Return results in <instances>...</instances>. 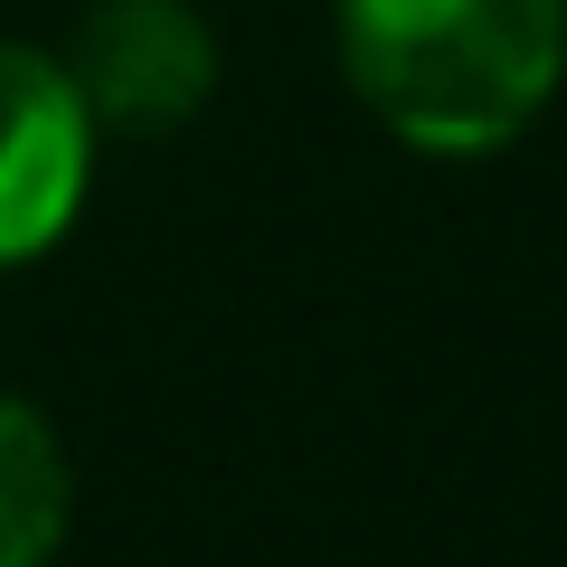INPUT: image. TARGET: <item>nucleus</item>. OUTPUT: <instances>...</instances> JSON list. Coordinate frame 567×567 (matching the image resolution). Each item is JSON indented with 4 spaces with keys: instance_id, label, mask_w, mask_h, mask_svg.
Wrapping results in <instances>:
<instances>
[{
    "instance_id": "obj_1",
    "label": "nucleus",
    "mask_w": 567,
    "mask_h": 567,
    "mask_svg": "<svg viewBox=\"0 0 567 567\" xmlns=\"http://www.w3.org/2000/svg\"><path fill=\"white\" fill-rule=\"evenodd\" d=\"M341 66L416 152H502L567 76V0H341Z\"/></svg>"
},
{
    "instance_id": "obj_2",
    "label": "nucleus",
    "mask_w": 567,
    "mask_h": 567,
    "mask_svg": "<svg viewBox=\"0 0 567 567\" xmlns=\"http://www.w3.org/2000/svg\"><path fill=\"white\" fill-rule=\"evenodd\" d=\"M58 66L76 85L85 123L123 133V142L181 133L218 95V39H208V20L189 0H85Z\"/></svg>"
},
{
    "instance_id": "obj_3",
    "label": "nucleus",
    "mask_w": 567,
    "mask_h": 567,
    "mask_svg": "<svg viewBox=\"0 0 567 567\" xmlns=\"http://www.w3.org/2000/svg\"><path fill=\"white\" fill-rule=\"evenodd\" d=\"M85 171H95V123L48 48L0 39V275L76 227Z\"/></svg>"
},
{
    "instance_id": "obj_4",
    "label": "nucleus",
    "mask_w": 567,
    "mask_h": 567,
    "mask_svg": "<svg viewBox=\"0 0 567 567\" xmlns=\"http://www.w3.org/2000/svg\"><path fill=\"white\" fill-rule=\"evenodd\" d=\"M66 502H76V473H66L58 425L29 398L0 388V567H48L58 558Z\"/></svg>"
}]
</instances>
